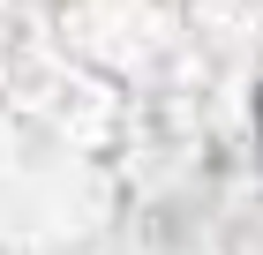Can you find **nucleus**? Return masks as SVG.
<instances>
[{
	"label": "nucleus",
	"instance_id": "f257e3e1",
	"mask_svg": "<svg viewBox=\"0 0 263 255\" xmlns=\"http://www.w3.org/2000/svg\"><path fill=\"white\" fill-rule=\"evenodd\" d=\"M256 128H263V90H256Z\"/></svg>",
	"mask_w": 263,
	"mask_h": 255
}]
</instances>
